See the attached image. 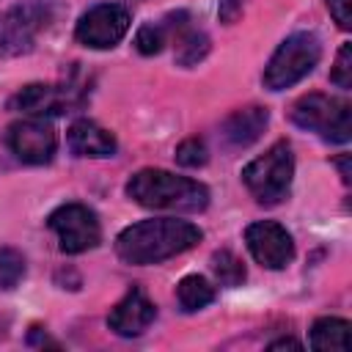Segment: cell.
<instances>
[{
    "label": "cell",
    "mask_w": 352,
    "mask_h": 352,
    "mask_svg": "<svg viewBox=\"0 0 352 352\" xmlns=\"http://www.w3.org/2000/svg\"><path fill=\"white\" fill-rule=\"evenodd\" d=\"M201 228L176 220V217H154V220H140L126 226L116 236V253L121 261L146 267V264H160L165 258H173L201 242Z\"/></svg>",
    "instance_id": "cell-1"
},
{
    "label": "cell",
    "mask_w": 352,
    "mask_h": 352,
    "mask_svg": "<svg viewBox=\"0 0 352 352\" xmlns=\"http://www.w3.org/2000/svg\"><path fill=\"white\" fill-rule=\"evenodd\" d=\"M126 195L143 209L160 212H204L209 206V190L165 168H143L126 182Z\"/></svg>",
    "instance_id": "cell-2"
},
{
    "label": "cell",
    "mask_w": 352,
    "mask_h": 352,
    "mask_svg": "<svg viewBox=\"0 0 352 352\" xmlns=\"http://www.w3.org/2000/svg\"><path fill=\"white\" fill-rule=\"evenodd\" d=\"M292 176H294V154L289 140L272 143L261 157H256L242 168V182L261 206L280 204L292 190Z\"/></svg>",
    "instance_id": "cell-3"
},
{
    "label": "cell",
    "mask_w": 352,
    "mask_h": 352,
    "mask_svg": "<svg viewBox=\"0 0 352 352\" xmlns=\"http://www.w3.org/2000/svg\"><path fill=\"white\" fill-rule=\"evenodd\" d=\"M292 121L300 129L316 132L327 143H346L352 138V104L327 94H305L292 104Z\"/></svg>",
    "instance_id": "cell-4"
},
{
    "label": "cell",
    "mask_w": 352,
    "mask_h": 352,
    "mask_svg": "<svg viewBox=\"0 0 352 352\" xmlns=\"http://www.w3.org/2000/svg\"><path fill=\"white\" fill-rule=\"evenodd\" d=\"M319 58H322V44L314 33H308V30L292 33L272 52V58L264 69V85L270 91L292 88L294 82H300L302 77H308L314 72Z\"/></svg>",
    "instance_id": "cell-5"
},
{
    "label": "cell",
    "mask_w": 352,
    "mask_h": 352,
    "mask_svg": "<svg viewBox=\"0 0 352 352\" xmlns=\"http://www.w3.org/2000/svg\"><path fill=\"white\" fill-rule=\"evenodd\" d=\"M47 226L55 231L58 236V248L69 256L85 253L91 248H96L102 242V226L94 209H88L85 204H63L58 206Z\"/></svg>",
    "instance_id": "cell-6"
},
{
    "label": "cell",
    "mask_w": 352,
    "mask_h": 352,
    "mask_svg": "<svg viewBox=\"0 0 352 352\" xmlns=\"http://www.w3.org/2000/svg\"><path fill=\"white\" fill-rule=\"evenodd\" d=\"M129 11L118 3H99L94 8H88L74 28V38L82 47L91 50H110L116 47L126 30H129Z\"/></svg>",
    "instance_id": "cell-7"
},
{
    "label": "cell",
    "mask_w": 352,
    "mask_h": 352,
    "mask_svg": "<svg viewBox=\"0 0 352 352\" xmlns=\"http://www.w3.org/2000/svg\"><path fill=\"white\" fill-rule=\"evenodd\" d=\"M8 148L16 160L28 165H44L58 151V135L47 118H22L8 126Z\"/></svg>",
    "instance_id": "cell-8"
},
{
    "label": "cell",
    "mask_w": 352,
    "mask_h": 352,
    "mask_svg": "<svg viewBox=\"0 0 352 352\" xmlns=\"http://www.w3.org/2000/svg\"><path fill=\"white\" fill-rule=\"evenodd\" d=\"M245 242H248L250 256L267 270H283L294 258V239L275 220L250 223L245 231Z\"/></svg>",
    "instance_id": "cell-9"
},
{
    "label": "cell",
    "mask_w": 352,
    "mask_h": 352,
    "mask_svg": "<svg viewBox=\"0 0 352 352\" xmlns=\"http://www.w3.org/2000/svg\"><path fill=\"white\" fill-rule=\"evenodd\" d=\"M50 14L44 3H25L0 16V55H19L30 50L36 33L47 28Z\"/></svg>",
    "instance_id": "cell-10"
},
{
    "label": "cell",
    "mask_w": 352,
    "mask_h": 352,
    "mask_svg": "<svg viewBox=\"0 0 352 352\" xmlns=\"http://www.w3.org/2000/svg\"><path fill=\"white\" fill-rule=\"evenodd\" d=\"M157 316V305L146 297V292L140 286H132L118 302L116 308L110 311L107 316V327L116 333V336H124V338H135L140 336Z\"/></svg>",
    "instance_id": "cell-11"
},
{
    "label": "cell",
    "mask_w": 352,
    "mask_h": 352,
    "mask_svg": "<svg viewBox=\"0 0 352 352\" xmlns=\"http://www.w3.org/2000/svg\"><path fill=\"white\" fill-rule=\"evenodd\" d=\"M72 104V88H60V85H44V82H30L22 91H16L8 102L11 110L44 118V116H58L66 113V107Z\"/></svg>",
    "instance_id": "cell-12"
},
{
    "label": "cell",
    "mask_w": 352,
    "mask_h": 352,
    "mask_svg": "<svg viewBox=\"0 0 352 352\" xmlns=\"http://www.w3.org/2000/svg\"><path fill=\"white\" fill-rule=\"evenodd\" d=\"M168 22H170V41L176 47V63L190 69L198 60H204L209 52V36L190 25L187 11L168 14Z\"/></svg>",
    "instance_id": "cell-13"
},
{
    "label": "cell",
    "mask_w": 352,
    "mask_h": 352,
    "mask_svg": "<svg viewBox=\"0 0 352 352\" xmlns=\"http://www.w3.org/2000/svg\"><path fill=\"white\" fill-rule=\"evenodd\" d=\"M66 140H69V148L77 154V157H113L118 143H116V135L104 126H99L96 121L91 118H77L69 132H66Z\"/></svg>",
    "instance_id": "cell-14"
},
{
    "label": "cell",
    "mask_w": 352,
    "mask_h": 352,
    "mask_svg": "<svg viewBox=\"0 0 352 352\" xmlns=\"http://www.w3.org/2000/svg\"><path fill=\"white\" fill-rule=\"evenodd\" d=\"M267 124H270V110L267 107H258V104H248V107L234 110L223 121L220 132H223V138H226L228 146L245 148V146H250V143H256L261 138V132L267 129Z\"/></svg>",
    "instance_id": "cell-15"
},
{
    "label": "cell",
    "mask_w": 352,
    "mask_h": 352,
    "mask_svg": "<svg viewBox=\"0 0 352 352\" xmlns=\"http://www.w3.org/2000/svg\"><path fill=\"white\" fill-rule=\"evenodd\" d=\"M349 330H352V324L346 319L322 316L311 327V349H316V352H349V346H352Z\"/></svg>",
    "instance_id": "cell-16"
},
{
    "label": "cell",
    "mask_w": 352,
    "mask_h": 352,
    "mask_svg": "<svg viewBox=\"0 0 352 352\" xmlns=\"http://www.w3.org/2000/svg\"><path fill=\"white\" fill-rule=\"evenodd\" d=\"M176 300H179L182 311H187V314L201 311L214 300V286L201 275H184L176 286Z\"/></svg>",
    "instance_id": "cell-17"
},
{
    "label": "cell",
    "mask_w": 352,
    "mask_h": 352,
    "mask_svg": "<svg viewBox=\"0 0 352 352\" xmlns=\"http://www.w3.org/2000/svg\"><path fill=\"white\" fill-rule=\"evenodd\" d=\"M170 41V22L168 16L160 19V22H146L140 25L138 36H135V47L140 55H157L162 52V47Z\"/></svg>",
    "instance_id": "cell-18"
},
{
    "label": "cell",
    "mask_w": 352,
    "mask_h": 352,
    "mask_svg": "<svg viewBox=\"0 0 352 352\" xmlns=\"http://www.w3.org/2000/svg\"><path fill=\"white\" fill-rule=\"evenodd\" d=\"M212 272L223 286H239L245 280V264L231 250L212 253Z\"/></svg>",
    "instance_id": "cell-19"
},
{
    "label": "cell",
    "mask_w": 352,
    "mask_h": 352,
    "mask_svg": "<svg viewBox=\"0 0 352 352\" xmlns=\"http://www.w3.org/2000/svg\"><path fill=\"white\" fill-rule=\"evenodd\" d=\"M25 278V256L14 248H0V289H14Z\"/></svg>",
    "instance_id": "cell-20"
},
{
    "label": "cell",
    "mask_w": 352,
    "mask_h": 352,
    "mask_svg": "<svg viewBox=\"0 0 352 352\" xmlns=\"http://www.w3.org/2000/svg\"><path fill=\"white\" fill-rule=\"evenodd\" d=\"M206 160H209V151L201 138H187L176 146V162L184 168H201L206 165Z\"/></svg>",
    "instance_id": "cell-21"
},
{
    "label": "cell",
    "mask_w": 352,
    "mask_h": 352,
    "mask_svg": "<svg viewBox=\"0 0 352 352\" xmlns=\"http://www.w3.org/2000/svg\"><path fill=\"white\" fill-rule=\"evenodd\" d=\"M330 80L338 85V88H352V44L349 41H344L341 44V50H338V55H336V66H333V72H330Z\"/></svg>",
    "instance_id": "cell-22"
},
{
    "label": "cell",
    "mask_w": 352,
    "mask_h": 352,
    "mask_svg": "<svg viewBox=\"0 0 352 352\" xmlns=\"http://www.w3.org/2000/svg\"><path fill=\"white\" fill-rule=\"evenodd\" d=\"M324 3H327L330 16L338 22V28L349 30L352 28V0H324Z\"/></svg>",
    "instance_id": "cell-23"
},
{
    "label": "cell",
    "mask_w": 352,
    "mask_h": 352,
    "mask_svg": "<svg viewBox=\"0 0 352 352\" xmlns=\"http://www.w3.org/2000/svg\"><path fill=\"white\" fill-rule=\"evenodd\" d=\"M239 14H242V0H220V8H217L220 22L234 25L239 19Z\"/></svg>",
    "instance_id": "cell-24"
},
{
    "label": "cell",
    "mask_w": 352,
    "mask_h": 352,
    "mask_svg": "<svg viewBox=\"0 0 352 352\" xmlns=\"http://www.w3.org/2000/svg\"><path fill=\"white\" fill-rule=\"evenodd\" d=\"M302 349V344L300 341H294V338H278V341H272L270 344V349Z\"/></svg>",
    "instance_id": "cell-25"
},
{
    "label": "cell",
    "mask_w": 352,
    "mask_h": 352,
    "mask_svg": "<svg viewBox=\"0 0 352 352\" xmlns=\"http://www.w3.org/2000/svg\"><path fill=\"white\" fill-rule=\"evenodd\" d=\"M346 162H349V157H346V154H344V157H341V160H338V168H341V179H344V182H346V184H349V168H346Z\"/></svg>",
    "instance_id": "cell-26"
}]
</instances>
